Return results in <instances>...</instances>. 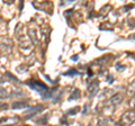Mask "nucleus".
Segmentation results:
<instances>
[{"instance_id":"f257e3e1","label":"nucleus","mask_w":135,"mask_h":126,"mask_svg":"<svg viewBox=\"0 0 135 126\" xmlns=\"http://www.w3.org/2000/svg\"><path fill=\"white\" fill-rule=\"evenodd\" d=\"M32 82V81H31ZM29 86H31L33 89H35L37 92H40V94H44V92L47 91V88L43 85H40V83H35V82H32V83H28Z\"/></svg>"}]
</instances>
